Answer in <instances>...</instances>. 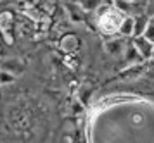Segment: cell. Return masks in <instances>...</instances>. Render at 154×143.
I'll return each mask as SVG.
<instances>
[{"mask_svg":"<svg viewBox=\"0 0 154 143\" xmlns=\"http://www.w3.org/2000/svg\"><path fill=\"white\" fill-rule=\"evenodd\" d=\"M133 47L137 48V52L144 61H151L154 54V41H151L147 36L140 34V36H133Z\"/></svg>","mask_w":154,"mask_h":143,"instance_id":"6da1fadb","label":"cell"},{"mask_svg":"<svg viewBox=\"0 0 154 143\" xmlns=\"http://www.w3.org/2000/svg\"><path fill=\"white\" fill-rule=\"evenodd\" d=\"M133 36H140L146 33L147 22H149V16L147 14H135L133 16Z\"/></svg>","mask_w":154,"mask_h":143,"instance_id":"7a4b0ae2","label":"cell"},{"mask_svg":"<svg viewBox=\"0 0 154 143\" xmlns=\"http://www.w3.org/2000/svg\"><path fill=\"white\" fill-rule=\"evenodd\" d=\"M133 16H125L123 21H121V24H119V34H123V36H133Z\"/></svg>","mask_w":154,"mask_h":143,"instance_id":"3957f363","label":"cell"},{"mask_svg":"<svg viewBox=\"0 0 154 143\" xmlns=\"http://www.w3.org/2000/svg\"><path fill=\"white\" fill-rule=\"evenodd\" d=\"M12 81H14V74L9 73V71H5V69H2V71H0V85L12 83Z\"/></svg>","mask_w":154,"mask_h":143,"instance_id":"277c9868","label":"cell"},{"mask_svg":"<svg viewBox=\"0 0 154 143\" xmlns=\"http://www.w3.org/2000/svg\"><path fill=\"white\" fill-rule=\"evenodd\" d=\"M144 36H147L151 41H154V17H149V22H147V28H146Z\"/></svg>","mask_w":154,"mask_h":143,"instance_id":"5b68a950","label":"cell"},{"mask_svg":"<svg viewBox=\"0 0 154 143\" xmlns=\"http://www.w3.org/2000/svg\"><path fill=\"white\" fill-rule=\"evenodd\" d=\"M147 16H149V17H154V0H151V2L147 4Z\"/></svg>","mask_w":154,"mask_h":143,"instance_id":"8992f818","label":"cell"},{"mask_svg":"<svg viewBox=\"0 0 154 143\" xmlns=\"http://www.w3.org/2000/svg\"><path fill=\"white\" fill-rule=\"evenodd\" d=\"M151 61H152V71H154V59H151Z\"/></svg>","mask_w":154,"mask_h":143,"instance_id":"52a82bcc","label":"cell"},{"mask_svg":"<svg viewBox=\"0 0 154 143\" xmlns=\"http://www.w3.org/2000/svg\"><path fill=\"white\" fill-rule=\"evenodd\" d=\"M128 2H137V0H128Z\"/></svg>","mask_w":154,"mask_h":143,"instance_id":"ba28073f","label":"cell"},{"mask_svg":"<svg viewBox=\"0 0 154 143\" xmlns=\"http://www.w3.org/2000/svg\"><path fill=\"white\" fill-rule=\"evenodd\" d=\"M152 59H154V54H152Z\"/></svg>","mask_w":154,"mask_h":143,"instance_id":"9c48e42d","label":"cell"}]
</instances>
